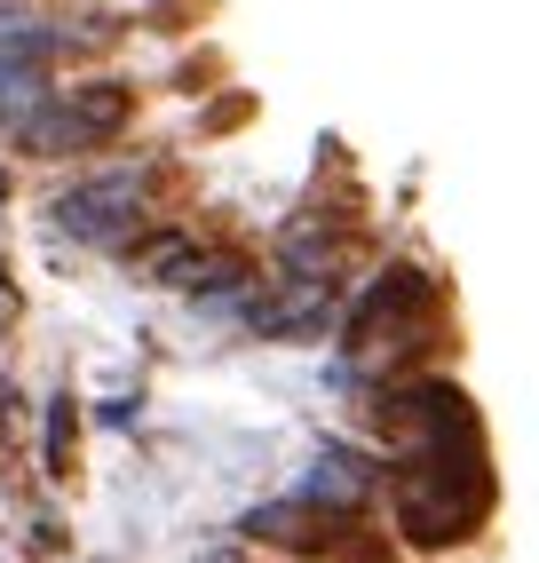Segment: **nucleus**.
<instances>
[{
    "instance_id": "obj_7",
    "label": "nucleus",
    "mask_w": 539,
    "mask_h": 563,
    "mask_svg": "<svg viewBox=\"0 0 539 563\" xmlns=\"http://www.w3.org/2000/svg\"><path fill=\"white\" fill-rule=\"evenodd\" d=\"M41 96H48V64H16V56H0V120H32L41 111Z\"/></svg>"
},
{
    "instance_id": "obj_12",
    "label": "nucleus",
    "mask_w": 539,
    "mask_h": 563,
    "mask_svg": "<svg viewBox=\"0 0 539 563\" xmlns=\"http://www.w3.org/2000/svg\"><path fill=\"white\" fill-rule=\"evenodd\" d=\"M0 199H9V183H0Z\"/></svg>"
},
{
    "instance_id": "obj_11",
    "label": "nucleus",
    "mask_w": 539,
    "mask_h": 563,
    "mask_svg": "<svg viewBox=\"0 0 539 563\" xmlns=\"http://www.w3.org/2000/svg\"><path fill=\"white\" fill-rule=\"evenodd\" d=\"M0 318H16V286H9V271H0Z\"/></svg>"
},
{
    "instance_id": "obj_9",
    "label": "nucleus",
    "mask_w": 539,
    "mask_h": 563,
    "mask_svg": "<svg viewBox=\"0 0 539 563\" xmlns=\"http://www.w3.org/2000/svg\"><path fill=\"white\" fill-rule=\"evenodd\" d=\"M72 437H80V412H72V397H56V412H48V476L72 468Z\"/></svg>"
},
{
    "instance_id": "obj_5",
    "label": "nucleus",
    "mask_w": 539,
    "mask_h": 563,
    "mask_svg": "<svg viewBox=\"0 0 539 563\" xmlns=\"http://www.w3.org/2000/svg\"><path fill=\"white\" fill-rule=\"evenodd\" d=\"M239 532L286 548V555H318V548H350L358 516H333V508H318V500H270V508H246Z\"/></svg>"
},
{
    "instance_id": "obj_8",
    "label": "nucleus",
    "mask_w": 539,
    "mask_h": 563,
    "mask_svg": "<svg viewBox=\"0 0 539 563\" xmlns=\"http://www.w3.org/2000/svg\"><path fill=\"white\" fill-rule=\"evenodd\" d=\"M190 254V239L183 231H160V239H143V246H128V271L135 278H151V286H167V271Z\"/></svg>"
},
{
    "instance_id": "obj_1",
    "label": "nucleus",
    "mask_w": 539,
    "mask_h": 563,
    "mask_svg": "<svg viewBox=\"0 0 539 563\" xmlns=\"http://www.w3.org/2000/svg\"><path fill=\"white\" fill-rule=\"evenodd\" d=\"M492 516V468L484 437H452L429 453H405L397 468V532L420 548H460Z\"/></svg>"
},
{
    "instance_id": "obj_4",
    "label": "nucleus",
    "mask_w": 539,
    "mask_h": 563,
    "mask_svg": "<svg viewBox=\"0 0 539 563\" xmlns=\"http://www.w3.org/2000/svg\"><path fill=\"white\" fill-rule=\"evenodd\" d=\"M239 318L262 333V342H318V333L333 325V286L326 278H278L270 294H246Z\"/></svg>"
},
{
    "instance_id": "obj_3",
    "label": "nucleus",
    "mask_w": 539,
    "mask_h": 563,
    "mask_svg": "<svg viewBox=\"0 0 539 563\" xmlns=\"http://www.w3.org/2000/svg\"><path fill=\"white\" fill-rule=\"evenodd\" d=\"M151 183H160V167H120V175L80 183V191L56 199V231H64V239H88V246H128L135 222L151 214V207H143Z\"/></svg>"
},
{
    "instance_id": "obj_2",
    "label": "nucleus",
    "mask_w": 539,
    "mask_h": 563,
    "mask_svg": "<svg viewBox=\"0 0 539 563\" xmlns=\"http://www.w3.org/2000/svg\"><path fill=\"white\" fill-rule=\"evenodd\" d=\"M128 111H135V96H128L120 80H96V88H48L41 111H32V120H16V135H24V152L64 159V152H96L103 135H120V128H128Z\"/></svg>"
},
{
    "instance_id": "obj_10",
    "label": "nucleus",
    "mask_w": 539,
    "mask_h": 563,
    "mask_svg": "<svg viewBox=\"0 0 539 563\" xmlns=\"http://www.w3.org/2000/svg\"><path fill=\"white\" fill-rule=\"evenodd\" d=\"M190 563H246L239 548H207V555H190Z\"/></svg>"
},
{
    "instance_id": "obj_6",
    "label": "nucleus",
    "mask_w": 539,
    "mask_h": 563,
    "mask_svg": "<svg viewBox=\"0 0 539 563\" xmlns=\"http://www.w3.org/2000/svg\"><path fill=\"white\" fill-rule=\"evenodd\" d=\"M373 484H381V468L358 461V453H341V444H326V453L310 461V500L333 508V516H358L373 500Z\"/></svg>"
}]
</instances>
